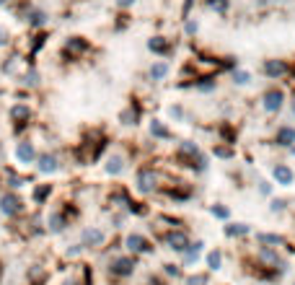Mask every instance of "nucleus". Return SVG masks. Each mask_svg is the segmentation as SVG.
Returning a JSON list of instances; mask_svg holds the SVG:
<instances>
[{
    "mask_svg": "<svg viewBox=\"0 0 295 285\" xmlns=\"http://www.w3.org/2000/svg\"><path fill=\"white\" fill-rule=\"evenodd\" d=\"M29 24L34 26V29L44 26V24H47V13L39 11V8H29Z\"/></svg>",
    "mask_w": 295,
    "mask_h": 285,
    "instance_id": "19",
    "label": "nucleus"
},
{
    "mask_svg": "<svg viewBox=\"0 0 295 285\" xmlns=\"http://www.w3.org/2000/svg\"><path fill=\"white\" fill-rule=\"evenodd\" d=\"M119 119H122L124 125H137V119H140V107H137V104H130V107L119 114Z\"/></svg>",
    "mask_w": 295,
    "mask_h": 285,
    "instance_id": "16",
    "label": "nucleus"
},
{
    "mask_svg": "<svg viewBox=\"0 0 295 285\" xmlns=\"http://www.w3.org/2000/svg\"><path fill=\"white\" fill-rule=\"evenodd\" d=\"M11 122H13V132L16 135L29 127V122H31V107H29V104H24V101L13 104V107H11Z\"/></svg>",
    "mask_w": 295,
    "mask_h": 285,
    "instance_id": "3",
    "label": "nucleus"
},
{
    "mask_svg": "<svg viewBox=\"0 0 295 285\" xmlns=\"http://www.w3.org/2000/svg\"><path fill=\"white\" fill-rule=\"evenodd\" d=\"M168 76V65L166 63H153L150 65V78L153 81H163Z\"/></svg>",
    "mask_w": 295,
    "mask_h": 285,
    "instance_id": "21",
    "label": "nucleus"
},
{
    "mask_svg": "<svg viewBox=\"0 0 295 285\" xmlns=\"http://www.w3.org/2000/svg\"><path fill=\"white\" fill-rule=\"evenodd\" d=\"M24 210H26V205H24L19 192L8 189V192L0 194V213L6 218H19V215H24Z\"/></svg>",
    "mask_w": 295,
    "mask_h": 285,
    "instance_id": "1",
    "label": "nucleus"
},
{
    "mask_svg": "<svg viewBox=\"0 0 295 285\" xmlns=\"http://www.w3.org/2000/svg\"><path fill=\"white\" fill-rule=\"evenodd\" d=\"M6 44H8V34L3 32V29H0V47H6Z\"/></svg>",
    "mask_w": 295,
    "mask_h": 285,
    "instance_id": "36",
    "label": "nucleus"
},
{
    "mask_svg": "<svg viewBox=\"0 0 295 285\" xmlns=\"http://www.w3.org/2000/svg\"><path fill=\"white\" fill-rule=\"evenodd\" d=\"M282 207H285V200H274L272 202V210H282Z\"/></svg>",
    "mask_w": 295,
    "mask_h": 285,
    "instance_id": "37",
    "label": "nucleus"
},
{
    "mask_svg": "<svg viewBox=\"0 0 295 285\" xmlns=\"http://www.w3.org/2000/svg\"><path fill=\"white\" fill-rule=\"evenodd\" d=\"M292 114H295V99H292Z\"/></svg>",
    "mask_w": 295,
    "mask_h": 285,
    "instance_id": "39",
    "label": "nucleus"
},
{
    "mask_svg": "<svg viewBox=\"0 0 295 285\" xmlns=\"http://www.w3.org/2000/svg\"><path fill=\"white\" fill-rule=\"evenodd\" d=\"M68 228V218L62 215V210H55V213L47 218V231L50 233H62Z\"/></svg>",
    "mask_w": 295,
    "mask_h": 285,
    "instance_id": "12",
    "label": "nucleus"
},
{
    "mask_svg": "<svg viewBox=\"0 0 295 285\" xmlns=\"http://www.w3.org/2000/svg\"><path fill=\"white\" fill-rule=\"evenodd\" d=\"M86 52H91V42L86 37H68L65 44H62V57L65 60H81Z\"/></svg>",
    "mask_w": 295,
    "mask_h": 285,
    "instance_id": "2",
    "label": "nucleus"
},
{
    "mask_svg": "<svg viewBox=\"0 0 295 285\" xmlns=\"http://www.w3.org/2000/svg\"><path fill=\"white\" fill-rule=\"evenodd\" d=\"M150 135H153V138H161V140L171 138V132L166 130V125L161 122V119H153V122H150Z\"/></svg>",
    "mask_w": 295,
    "mask_h": 285,
    "instance_id": "20",
    "label": "nucleus"
},
{
    "mask_svg": "<svg viewBox=\"0 0 295 285\" xmlns=\"http://www.w3.org/2000/svg\"><path fill=\"white\" fill-rule=\"evenodd\" d=\"M207 8L215 11V13H220V16H225L228 8H230V0H207Z\"/></svg>",
    "mask_w": 295,
    "mask_h": 285,
    "instance_id": "23",
    "label": "nucleus"
},
{
    "mask_svg": "<svg viewBox=\"0 0 295 285\" xmlns=\"http://www.w3.org/2000/svg\"><path fill=\"white\" fill-rule=\"evenodd\" d=\"M44 42H47V34H39V37H34V42H31V57L37 55V50H42V47H44Z\"/></svg>",
    "mask_w": 295,
    "mask_h": 285,
    "instance_id": "29",
    "label": "nucleus"
},
{
    "mask_svg": "<svg viewBox=\"0 0 295 285\" xmlns=\"http://www.w3.org/2000/svg\"><path fill=\"white\" fill-rule=\"evenodd\" d=\"M132 6H135V0H117V8H122V11L124 8H132Z\"/></svg>",
    "mask_w": 295,
    "mask_h": 285,
    "instance_id": "32",
    "label": "nucleus"
},
{
    "mask_svg": "<svg viewBox=\"0 0 295 285\" xmlns=\"http://www.w3.org/2000/svg\"><path fill=\"white\" fill-rule=\"evenodd\" d=\"M192 3H194V0H184V11H181V16H184V19H189V11H192Z\"/></svg>",
    "mask_w": 295,
    "mask_h": 285,
    "instance_id": "31",
    "label": "nucleus"
},
{
    "mask_svg": "<svg viewBox=\"0 0 295 285\" xmlns=\"http://www.w3.org/2000/svg\"><path fill=\"white\" fill-rule=\"evenodd\" d=\"M197 32H199V24H197V21H192V19H186V34L194 37Z\"/></svg>",
    "mask_w": 295,
    "mask_h": 285,
    "instance_id": "30",
    "label": "nucleus"
},
{
    "mask_svg": "<svg viewBox=\"0 0 295 285\" xmlns=\"http://www.w3.org/2000/svg\"><path fill=\"white\" fill-rule=\"evenodd\" d=\"M135 272V257H114L109 262V275L112 277H130Z\"/></svg>",
    "mask_w": 295,
    "mask_h": 285,
    "instance_id": "6",
    "label": "nucleus"
},
{
    "mask_svg": "<svg viewBox=\"0 0 295 285\" xmlns=\"http://www.w3.org/2000/svg\"><path fill=\"white\" fill-rule=\"evenodd\" d=\"M220 264V254H210V267H217Z\"/></svg>",
    "mask_w": 295,
    "mask_h": 285,
    "instance_id": "35",
    "label": "nucleus"
},
{
    "mask_svg": "<svg viewBox=\"0 0 295 285\" xmlns=\"http://www.w3.org/2000/svg\"><path fill=\"white\" fill-rule=\"evenodd\" d=\"M52 189H55L52 184H37V187H34V192H31V197H34V202H37V205H44L47 200L52 197Z\"/></svg>",
    "mask_w": 295,
    "mask_h": 285,
    "instance_id": "15",
    "label": "nucleus"
},
{
    "mask_svg": "<svg viewBox=\"0 0 295 285\" xmlns=\"http://www.w3.org/2000/svg\"><path fill=\"white\" fill-rule=\"evenodd\" d=\"M261 73L267 78H272V81H279V78L290 76V63H287V60H264V63H261Z\"/></svg>",
    "mask_w": 295,
    "mask_h": 285,
    "instance_id": "4",
    "label": "nucleus"
},
{
    "mask_svg": "<svg viewBox=\"0 0 295 285\" xmlns=\"http://www.w3.org/2000/svg\"><path fill=\"white\" fill-rule=\"evenodd\" d=\"M274 143L282 145V148H290V145L295 143V130H292V127H277V132H274Z\"/></svg>",
    "mask_w": 295,
    "mask_h": 285,
    "instance_id": "13",
    "label": "nucleus"
},
{
    "mask_svg": "<svg viewBox=\"0 0 295 285\" xmlns=\"http://www.w3.org/2000/svg\"><path fill=\"white\" fill-rule=\"evenodd\" d=\"M34 166L39 174H57L60 171V156L52 153V151H44V153H37V161H34Z\"/></svg>",
    "mask_w": 295,
    "mask_h": 285,
    "instance_id": "5",
    "label": "nucleus"
},
{
    "mask_svg": "<svg viewBox=\"0 0 295 285\" xmlns=\"http://www.w3.org/2000/svg\"><path fill=\"white\" fill-rule=\"evenodd\" d=\"M106 174H112V176H119L122 171H124V158L122 156H112V158H109L106 161Z\"/></svg>",
    "mask_w": 295,
    "mask_h": 285,
    "instance_id": "17",
    "label": "nucleus"
},
{
    "mask_svg": "<svg viewBox=\"0 0 295 285\" xmlns=\"http://www.w3.org/2000/svg\"><path fill=\"white\" fill-rule=\"evenodd\" d=\"M274 179H277V184H292V171L287 166H282V163H277L274 166Z\"/></svg>",
    "mask_w": 295,
    "mask_h": 285,
    "instance_id": "18",
    "label": "nucleus"
},
{
    "mask_svg": "<svg viewBox=\"0 0 295 285\" xmlns=\"http://www.w3.org/2000/svg\"><path fill=\"white\" fill-rule=\"evenodd\" d=\"M168 241H171V246H174L176 251H184V246H186V236L176 231V233H171V236H168Z\"/></svg>",
    "mask_w": 295,
    "mask_h": 285,
    "instance_id": "24",
    "label": "nucleus"
},
{
    "mask_svg": "<svg viewBox=\"0 0 295 285\" xmlns=\"http://www.w3.org/2000/svg\"><path fill=\"white\" fill-rule=\"evenodd\" d=\"M21 81H24L26 86H31V88H34V86H39V81H42V78H39V73H37L34 68H31V70L26 73V76H21Z\"/></svg>",
    "mask_w": 295,
    "mask_h": 285,
    "instance_id": "27",
    "label": "nucleus"
},
{
    "mask_svg": "<svg viewBox=\"0 0 295 285\" xmlns=\"http://www.w3.org/2000/svg\"><path fill=\"white\" fill-rule=\"evenodd\" d=\"M127 249L130 251H150V244H148V238H143L140 233H130L127 236Z\"/></svg>",
    "mask_w": 295,
    "mask_h": 285,
    "instance_id": "14",
    "label": "nucleus"
},
{
    "mask_svg": "<svg viewBox=\"0 0 295 285\" xmlns=\"http://www.w3.org/2000/svg\"><path fill=\"white\" fill-rule=\"evenodd\" d=\"M148 50H150L153 55L168 57L171 52H174V44H171V39H166V37H161V34H155V37L148 39Z\"/></svg>",
    "mask_w": 295,
    "mask_h": 285,
    "instance_id": "11",
    "label": "nucleus"
},
{
    "mask_svg": "<svg viewBox=\"0 0 295 285\" xmlns=\"http://www.w3.org/2000/svg\"><path fill=\"white\" fill-rule=\"evenodd\" d=\"M215 86H217L215 76H202V78H197V81H194V88H199V91H212Z\"/></svg>",
    "mask_w": 295,
    "mask_h": 285,
    "instance_id": "22",
    "label": "nucleus"
},
{
    "mask_svg": "<svg viewBox=\"0 0 295 285\" xmlns=\"http://www.w3.org/2000/svg\"><path fill=\"white\" fill-rule=\"evenodd\" d=\"M24 182H26V179H24V176H19V174H13V171H8V182H6V184H8L11 189H19V187H21Z\"/></svg>",
    "mask_w": 295,
    "mask_h": 285,
    "instance_id": "28",
    "label": "nucleus"
},
{
    "mask_svg": "<svg viewBox=\"0 0 295 285\" xmlns=\"http://www.w3.org/2000/svg\"><path fill=\"white\" fill-rule=\"evenodd\" d=\"M62 285H81V280H73V277H68V280L62 282Z\"/></svg>",
    "mask_w": 295,
    "mask_h": 285,
    "instance_id": "38",
    "label": "nucleus"
},
{
    "mask_svg": "<svg viewBox=\"0 0 295 285\" xmlns=\"http://www.w3.org/2000/svg\"><path fill=\"white\" fill-rule=\"evenodd\" d=\"M215 156H220V158H228V156H230V151H228V148H215Z\"/></svg>",
    "mask_w": 295,
    "mask_h": 285,
    "instance_id": "33",
    "label": "nucleus"
},
{
    "mask_svg": "<svg viewBox=\"0 0 295 285\" xmlns=\"http://www.w3.org/2000/svg\"><path fill=\"white\" fill-rule=\"evenodd\" d=\"M16 161H19V163H24V166H29V163H34L37 161V148H34V143H31V140H19V143H16Z\"/></svg>",
    "mask_w": 295,
    "mask_h": 285,
    "instance_id": "8",
    "label": "nucleus"
},
{
    "mask_svg": "<svg viewBox=\"0 0 295 285\" xmlns=\"http://www.w3.org/2000/svg\"><path fill=\"white\" fill-rule=\"evenodd\" d=\"M261 104H264V112H269V114L279 112L285 104V91L282 88H269V91L261 96Z\"/></svg>",
    "mask_w": 295,
    "mask_h": 285,
    "instance_id": "7",
    "label": "nucleus"
},
{
    "mask_svg": "<svg viewBox=\"0 0 295 285\" xmlns=\"http://www.w3.org/2000/svg\"><path fill=\"white\" fill-rule=\"evenodd\" d=\"M155 184H158V174L153 171V166L137 169V189L140 192H153Z\"/></svg>",
    "mask_w": 295,
    "mask_h": 285,
    "instance_id": "9",
    "label": "nucleus"
},
{
    "mask_svg": "<svg viewBox=\"0 0 295 285\" xmlns=\"http://www.w3.org/2000/svg\"><path fill=\"white\" fill-rule=\"evenodd\" d=\"M212 213H215L217 218H225V215H228V210H225V207H212Z\"/></svg>",
    "mask_w": 295,
    "mask_h": 285,
    "instance_id": "34",
    "label": "nucleus"
},
{
    "mask_svg": "<svg viewBox=\"0 0 295 285\" xmlns=\"http://www.w3.org/2000/svg\"><path fill=\"white\" fill-rule=\"evenodd\" d=\"M6 3H8V0H0V6H6Z\"/></svg>",
    "mask_w": 295,
    "mask_h": 285,
    "instance_id": "40",
    "label": "nucleus"
},
{
    "mask_svg": "<svg viewBox=\"0 0 295 285\" xmlns=\"http://www.w3.org/2000/svg\"><path fill=\"white\" fill-rule=\"evenodd\" d=\"M104 241H106V236H104L101 228H83V231H81V244H83V249H99Z\"/></svg>",
    "mask_w": 295,
    "mask_h": 285,
    "instance_id": "10",
    "label": "nucleus"
},
{
    "mask_svg": "<svg viewBox=\"0 0 295 285\" xmlns=\"http://www.w3.org/2000/svg\"><path fill=\"white\" fill-rule=\"evenodd\" d=\"M42 275H44V267H42V264H31V267L26 269V280H29V282H37Z\"/></svg>",
    "mask_w": 295,
    "mask_h": 285,
    "instance_id": "25",
    "label": "nucleus"
},
{
    "mask_svg": "<svg viewBox=\"0 0 295 285\" xmlns=\"http://www.w3.org/2000/svg\"><path fill=\"white\" fill-rule=\"evenodd\" d=\"M248 81H251V73H246V70H233V83H238V86H246Z\"/></svg>",
    "mask_w": 295,
    "mask_h": 285,
    "instance_id": "26",
    "label": "nucleus"
}]
</instances>
